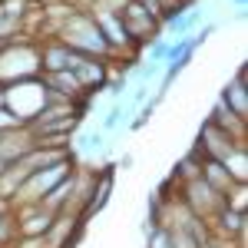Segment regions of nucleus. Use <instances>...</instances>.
Returning <instances> with one entry per match:
<instances>
[{"mask_svg": "<svg viewBox=\"0 0 248 248\" xmlns=\"http://www.w3.org/2000/svg\"><path fill=\"white\" fill-rule=\"evenodd\" d=\"M0 106L10 113L17 126H30L46 106H50V90L43 86V79H20L10 86H0Z\"/></svg>", "mask_w": 248, "mask_h": 248, "instance_id": "nucleus-2", "label": "nucleus"}, {"mask_svg": "<svg viewBox=\"0 0 248 248\" xmlns=\"http://www.w3.org/2000/svg\"><path fill=\"white\" fill-rule=\"evenodd\" d=\"M232 7H235V17L245 20V7H248V0H232Z\"/></svg>", "mask_w": 248, "mask_h": 248, "instance_id": "nucleus-17", "label": "nucleus"}, {"mask_svg": "<svg viewBox=\"0 0 248 248\" xmlns=\"http://www.w3.org/2000/svg\"><path fill=\"white\" fill-rule=\"evenodd\" d=\"M182 3H195V0H182Z\"/></svg>", "mask_w": 248, "mask_h": 248, "instance_id": "nucleus-18", "label": "nucleus"}, {"mask_svg": "<svg viewBox=\"0 0 248 248\" xmlns=\"http://www.w3.org/2000/svg\"><path fill=\"white\" fill-rule=\"evenodd\" d=\"M175 195H179V202L186 205V209L195 215V218H202L205 225H209V218L215 212L225 205V199L218 195V192L212 189L209 182L202 179V175H195V179H186V182H175Z\"/></svg>", "mask_w": 248, "mask_h": 248, "instance_id": "nucleus-3", "label": "nucleus"}, {"mask_svg": "<svg viewBox=\"0 0 248 248\" xmlns=\"http://www.w3.org/2000/svg\"><path fill=\"white\" fill-rule=\"evenodd\" d=\"M129 116H133V109L126 106V99H116L113 106L106 109V116L99 119V133H116L119 126H129Z\"/></svg>", "mask_w": 248, "mask_h": 248, "instance_id": "nucleus-14", "label": "nucleus"}, {"mask_svg": "<svg viewBox=\"0 0 248 248\" xmlns=\"http://www.w3.org/2000/svg\"><path fill=\"white\" fill-rule=\"evenodd\" d=\"M146 238H149V242H146V248H172V242H169V235H166V229H162V225H155Z\"/></svg>", "mask_w": 248, "mask_h": 248, "instance_id": "nucleus-16", "label": "nucleus"}, {"mask_svg": "<svg viewBox=\"0 0 248 248\" xmlns=\"http://www.w3.org/2000/svg\"><path fill=\"white\" fill-rule=\"evenodd\" d=\"M202 17H205V10H202V7H195V3H192V7H186V10H182V14H175V17H172V20H166V23H162V27H166V30H172V33H175V37H172V40H182V37H189L192 30H195V27H199V23H202Z\"/></svg>", "mask_w": 248, "mask_h": 248, "instance_id": "nucleus-13", "label": "nucleus"}, {"mask_svg": "<svg viewBox=\"0 0 248 248\" xmlns=\"http://www.w3.org/2000/svg\"><path fill=\"white\" fill-rule=\"evenodd\" d=\"M218 103H222L232 116H238V119L248 123V66L245 63H242V66L235 70V77L225 83V90L218 93Z\"/></svg>", "mask_w": 248, "mask_h": 248, "instance_id": "nucleus-9", "label": "nucleus"}, {"mask_svg": "<svg viewBox=\"0 0 248 248\" xmlns=\"http://www.w3.org/2000/svg\"><path fill=\"white\" fill-rule=\"evenodd\" d=\"M53 37L60 43H66L70 50H77L79 57H96V60H109L113 63V50L106 46V40L99 33L96 20L90 17V10H73L53 27Z\"/></svg>", "mask_w": 248, "mask_h": 248, "instance_id": "nucleus-1", "label": "nucleus"}, {"mask_svg": "<svg viewBox=\"0 0 248 248\" xmlns=\"http://www.w3.org/2000/svg\"><path fill=\"white\" fill-rule=\"evenodd\" d=\"M40 43V73H63V70H77L79 66V53L70 50L66 43H60L57 37H43Z\"/></svg>", "mask_w": 248, "mask_h": 248, "instance_id": "nucleus-7", "label": "nucleus"}, {"mask_svg": "<svg viewBox=\"0 0 248 248\" xmlns=\"http://www.w3.org/2000/svg\"><path fill=\"white\" fill-rule=\"evenodd\" d=\"M103 90H106V93L113 96V99H123V96L129 93V77H126V73H123V70H109V79H106V86H103Z\"/></svg>", "mask_w": 248, "mask_h": 248, "instance_id": "nucleus-15", "label": "nucleus"}, {"mask_svg": "<svg viewBox=\"0 0 248 248\" xmlns=\"http://www.w3.org/2000/svg\"><path fill=\"white\" fill-rule=\"evenodd\" d=\"M109 70H113V63L109 60H96V57H83L79 60V66L73 70L79 79V86H83V93L86 96H96L103 86H106V79H109Z\"/></svg>", "mask_w": 248, "mask_h": 248, "instance_id": "nucleus-10", "label": "nucleus"}, {"mask_svg": "<svg viewBox=\"0 0 248 248\" xmlns=\"http://www.w3.org/2000/svg\"><path fill=\"white\" fill-rule=\"evenodd\" d=\"M106 142H109V136L106 133H99V126L96 129H83V133L73 136V142H70V149L79 155H103L106 153Z\"/></svg>", "mask_w": 248, "mask_h": 248, "instance_id": "nucleus-12", "label": "nucleus"}, {"mask_svg": "<svg viewBox=\"0 0 248 248\" xmlns=\"http://www.w3.org/2000/svg\"><path fill=\"white\" fill-rule=\"evenodd\" d=\"M14 218H17V238H37V235H50L57 212L43 209V205H17Z\"/></svg>", "mask_w": 248, "mask_h": 248, "instance_id": "nucleus-8", "label": "nucleus"}, {"mask_svg": "<svg viewBox=\"0 0 248 248\" xmlns=\"http://www.w3.org/2000/svg\"><path fill=\"white\" fill-rule=\"evenodd\" d=\"M119 20H123L129 40H133L139 50H142L149 40L162 37V20L146 7V0H126V3L119 7Z\"/></svg>", "mask_w": 248, "mask_h": 248, "instance_id": "nucleus-4", "label": "nucleus"}, {"mask_svg": "<svg viewBox=\"0 0 248 248\" xmlns=\"http://www.w3.org/2000/svg\"><path fill=\"white\" fill-rule=\"evenodd\" d=\"M113 179H116L113 166H103V169L96 172L93 195L86 199V205H83V212H79V222H83V225H86L93 215H99V212L106 209V202H109V195H113Z\"/></svg>", "mask_w": 248, "mask_h": 248, "instance_id": "nucleus-11", "label": "nucleus"}, {"mask_svg": "<svg viewBox=\"0 0 248 248\" xmlns=\"http://www.w3.org/2000/svg\"><path fill=\"white\" fill-rule=\"evenodd\" d=\"M73 169H77V162H57V166H46V169L30 172V175L23 179V186L17 189V195L10 199V205H14V209H17V205H37L40 199L53 189L57 182H63Z\"/></svg>", "mask_w": 248, "mask_h": 248, "instance_id": "nucleus-5", "label": "nucleus"}, {"mask_svg": "<svg viewBox=\"0 0 248 248\" xmlns=\"http://www.w3.org/2000/svg\"><path fill=\"white\" fill-rule=\"evenodd\" d=\"M195 149L202 155H209V159H218L222 166L229 162L232 155L238 153V149H248V142H242V139H235L232 133H225V129H218L215 123H202V129H199V142H195Z\"/></svg>", "mask_w": 248, "mask_h": 248, "instance_id": "nucleus-6", "label": "nucleus"}]
</instances>
